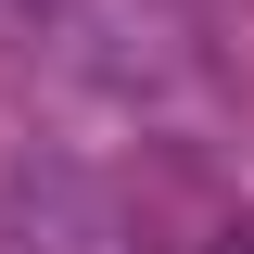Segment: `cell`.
I'll return each mask as SVG.
<instances>
[{"label": "cell", "mask_w": 254, "mask_h": 254, "mask_svg": "<svg viewBox=\"0 0 254 254\" xmlns=\"http://www.w3.org/2000/svg\"><path fill=\"white\" fill-rule=\"evenodd\" d=\"M216 254H254V216H229V229H216Z\"/></svg>", "instance_id": "obj_1"}]
</instances>
